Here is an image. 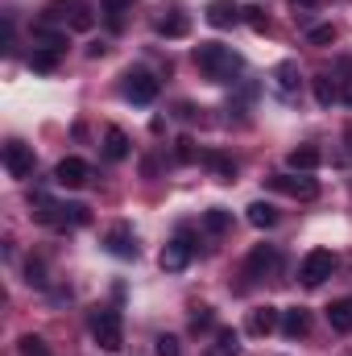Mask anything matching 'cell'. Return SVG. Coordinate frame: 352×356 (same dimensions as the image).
I'll return each instance as SVG.
<instances>
[{
  "mask_svg": "<svg viewBox=\"0 0 352 356\" xmlns=\"http://www.w3.org/2000/svg\"><path fill=\"white\" fill-rule=\"evenodd\" d=\"M195 67H199V75L211 79V83H232V79L245 71V58H241L232 46H224V42H199V46H195Z\"/></svg>",
  "mask_w": 352,
  "mask_h": 356,
  "instance_id": "cell-1",
  "label": "cell"
},
{
  "mask_svg": "<svg viewBox=\"0 0 352 356\" xmlns=\"http://www.w3.org/2000/svg\"><path fill=\"white\" fill-rule=\"evenodd\" d=\"M91 336H95V344L104 353H116L125 344V319H120V311L116 307H99L91 315Z\"/></svg>",
  "mask_w": 352,
  "mask_h": 356,
  "instance_id": "cell-2",
  "label": "cell"
},
{
  "mask_svg": "<svg viewBox=\"0 0 352 356\" xmlns=\"http://www.w3.org/2000/svg\"><path fill=\"white\" fill-rule=\"evenodd\" d=\"M46 21H58V25H67V29L88 33L91 25H95V13H91L88 0H50V4H46Z\"/></svg>",
  "mask_w": 352,
  "mask_h": 356,
  "instance_id": "cell-3",
  "label": "cell"
},
{
  "mask_svg": "<svg viewBox=\"0 0 352 356\" xmlns=\"http://www.w3.org/2000/svg\"><path fill=\"white\" fill-rule=\"evenodd\" d=\"M332 273H336V253H332V249H311V253L298 261V282L311 286V290L323 286Z\"/></svg>",
  "mask_w": 352,
  "mask_h": 356,
  "instance_id": "cell-4",
  "label": "cell"
},
{
  "mask_svg": "<svg viewBox=\"0 0 352 356\" xmlns=\"http://www.w3.org/2000/svg\"><path fill=\"white\" fill-rule=\"evenodd\" d=\"M120 91H125V99H129V104L145 108V104H154V99H158V79H154L145 67H129V71H125V83H120Z\"/></svg>",
  "mask_w": 352,
  "mask_h": 356,
  "instance_id": "cell-5",
  "label": "cell"
},
{
  "mask_svg": "<svg viewBox=\"0 0 352 356\" xmlns=\"http://www.w3.org/2000/svg\"><path fill=\"white\" fill-rule=\"evenodd\" d=\"M265 186L278 191V195H290V199H315L319 195V182L307 175H273L265 178Z\"/></svg>",
  "mask_w": 352,
  "mask_h": 356,
  "instance_id": "cell-6",
  "label": "cell"
},
{
  "mask_svg": "<svg viewBox=\"0 0 352 356\" xmlns=\"http://www.w3.org/2000/svg\"><path fill=\"white\" fill-rule=\"evenodd\" d=\"M191 257H195V241H191V232H178L175 241L162 249V257H158V261H162L166 273H182V269L191 266Z\"/></svg>",
  "mask_w": 352,
  "mask_h": 356,
  "instance_id": "cell-7",
  "label": "cell"
},
{
  "mask_svg": "<svg viewBox=\"0 0 352 356\" xmlns=\"http://www.w3.org/2000/svg\"><path fill=\"white\" fill-rule=\"evenodd\" d=\"M282 261V253H278V245H253V253H249V261H245V277L249 282H262L269 277L273 269Z\"/></svg>",
  "mask_w": 352,
  "mask_h": 356,
  "instance_id": "cell-8",
  "label": "cell"
},
{
  "mask_svg": "<svg viewBox=\"0 0 352 356\" xmlns=\"http://www.w3.org/2000/svg\"><path fill=\"white\" fill-rule=\"evenodd\" d=\"M4 170H8V178H29L33 175V149L17 137L4 141Z\"/></svg>",
  "mask_w": 352,
  "mask_h": 356,
  "instance_id": "cell-9",
  "label": "cell"
},
{
  "mask_svg": "<svg viewBox=\"0 0 352 356\" xmlns=\"http://www.w3.org/2000/svg\"><path fill=\"white\" fill-rule=\"evenodd\" d=\"M104 249L112 253V257H120V261H133L141 249H137V236H133V228L129 224H116V228H108V236H104Z\"/></svg>",
  "mask_w": 352,
  "mask_h": 356,
  "instance_id": "cell-10",
  "label": "cell"
},
{
  "mask_svg": "<svg viewBox=\"0 0 352 356\" xmlns=\"http://www.w3.org/2000/svg\"><path fill=\"white\" fill-rule=\"evenodd\" d=\"M88 178H91V166L83 162V158H63V162L54 166V182L67 186V191H79Z\"/></svg>",
  "mask_w": 352,
  "mask_h": 356,
  "instance_id": "cell-11",
  "label": "cell"
},
{
  "mask_svg": "<svg viewBox=\"0 0 352 356\" xmlns=\"http://www.w3.org/2000/svg\"><path fill=\"white\" fill-rule=\"evenodd\" d=\"M278 327H282V311H278V307H253L249 319H245V332H249V336H269V332H278Z\"/></svg>",
  "mask_w": 352,
  "mask_h": 356,
  "instance_id": "cell-12",
  "label": "cell"
},
{
  "mask_svg": "<svg viewBox=\"0 0 352 356\" xmlns=\"http://www.w3.org/2000/svg\"><path fill=\"white\" fill-rule=\"evenodd\" d=\"M203 17H207V25H211V29H228V25H237V21H241V8H237L232 0H211Z\"/></svg>",
  "mask_w": 352,
  "mask_h": 356,
  "instance_id": "cell-13",
  "label": "cell"
},
{
  "mask_svg": "<svg viewBox=\"0 0 352 356\" xmlns=\"http://www.w3.org/2000/svg\"><path fill=\"white\" fill-rule=\"evenodd\" d=\"M319 162H323V154H319L315 145H298V149H290V154H286V166H290L294 175H311Z\"/></svg>",
  "mask_w": 352,
  "mask_h": 356,
  "instance_id": "cell-14",
  "label": "cell"
},
{
  "mask_svg": "<svg viewBox=\"0 0 352 356\" xmlns=\"http://www.w3.org/2000/svg\"><path fill=\"white\" fill-rule=\"evenodd\" d=\"M307 332H311V311H307V307H290V311H282V336L298 340V336H307Z\"/></svg>",
  "mask_w": 352,
  "mask_h": 356,
  "instance_id": "cell-15",
  "label": "cell"
},
{
  "mask_svg": "<svg viewBox=\"0 0 352 356\" xmlns=\"http://www.w3.org/2000/svg\"><path fill=\"white\" fill-rule=\"evenodd\" d=\"M91 216H88V207L83 203H58L54 207V224L50 228H83Z\"/></svg>",
  "mask_w": 352,
  "mask_h": 356,
  "instance_id": "cell-16",
  "label": "cell"
},
{
  "mask_svg": "<svg viewBox=\"0 0 352 356\" xmlns=\"http://www.w3.org/2000/svg\"><path fill=\"white\" fill-rule=\"evenodd\" d=\"M311 91H315L319 108H332V104H340V79H336V75H328V71H319V75L311 79Z\"/></svg>",
  "mask_w": 352,
  "mask_h": 356,
  "instance_id": "cell-17",
  "label": "cell"
},
{
  "mask_svg": "<svg viewBox=\"0 0 352 356\" xmlns=\"http://www.w3.org/2000/svg\"><path fill=\"white\" fill-rule=\"evenodd\" d=\"M298 79H303V75H298V63H278V67H273V88H278L282 99H290V95L298 91Z\"/></svg>",
  "mask_w": 352,
  "mask_h": 356,
  "instance_id": "cell-18",
  "label": "cell"
},
{
  "mask_svg": "<svg viewBox=\"0 0 352 356\" xmlns=\"http://www.w3.org/2000/svg\"><path fill=\"white\" fill-rule=\"evenodd\" d=\"M129 149H133V141H129L125 129H108V133H104V158H108V162H125Z\"/></svg>",
  "mask_w": 352,
  "mask_h": 356,
  "instance_id": "cell-19",
  "label": "cell"
},
{
  "mask_svg": "<svg viewBox=\"0 0 352 356\" xmlns=\"http://www.w3.org/2000/svg\"><path fill=\"white\" fill-rule=\"evenodd\" d=\"M203 166L220 178V182H232V178H237V162H232L228 154H220V149H207V154H203Z\"/></svg>",
  "mask_w": 352,
  "mask_h": 356,
  "instance_id": "cell-20",
  "label": "cell"
},
{
  "mask_svg": "<svg viewBox=\"0 0 352 356\" xmlns=\"http://www.w3.org/2000/svg\"><path fill=\"white\" fill-rule=\"evenodd\" d=\"M104 21H108V29L112 33H120L125 29V21H129V13H133V0H104Z\"/></svg>",
  "mask_w": 352,
  "mask_h": 356,
  "instance_id": "cell-21",
  "label": "cell"
},
{
  "mask_svg": "<svg viewBox=\"0 0 352 356\" xmlns=\"http://www.w3.org/2000/svg\"><path fill=\"white\" fill-rule=\"evenodd\" d=\"M328 323H332V332L349 336V332H352V298H340V302H332V307H328Z\"/></svg>",
  "mask_w": 352,
  "mask_h": 356,
  "instance_id": "cell-22",
  "label": "cell"
},
{
  "mask_svg": "<svg viewBox=\"0 0 352 356\" xmlns=\"http://www.w3.org/2000/svg\"><path fill=\"white\" fill-rule=\"evenodd\" d=\"M186 29H191V21H186L178 8H170L166 17H158V33H162V38H186Z\"/></svg>",
  "mask_w": 352,
  "mask_h": 356,
  "instance_id": "cell-23",
  "label": "cell"
},
{
  "mask_svg": "<svg viewBox=\"0 0 352 356\" xmlns=\"http://www.w3.org/2000/svg\"><path fill=\"white\" fill-rule=\"evenodd\" d=\"M245 216H249V224H253V228H273V224H278V211H273L265 199L249 203V207H245Z\"/></svg>",
  "mask_w": 352,
  "mask_h": 356,
  "instance_id": "cell-24",
  "label": "cell"
},
{
  "mask_svg": "<svg viewBox=\"0 0 352 356\" xmlns=\"http://www.w3.org/2000/svg\"><path fill=\"white\" fill-rule=\"evenodd\" d=\"M203 228H207L211 236H224V232L232 228V216H228L224 207H211V211H203Z\"/></svg>",
  "mask_w": 352,
  "mask_h": 356,
  "instance_id": "cell-25",
  "label": "cell"
},
{
  "mask_svg": "<svg viewBox=\"0 0 352 356\" xmlns=\"http://www.w3.org/2000/svg\"><path fill=\"white\" fill-rule=\"evenodd\" d=\"M33 38H38L46 50H58V54L67 50V33H58V29H50V25H38V29H33Z\"/></svg>",
  "mask_w": 352,
  "mask_h": 356,
  "instance_id": "cell-26",
  "label": "cell"
},
{
  "mask_svg": "<svg viewBox=\"0 0 352 356\" xmlns=\"http://www.w3.org/2000/svg\"><path fill=\"white\" fill-rule=\"evenodd\" d=\"M29 67H33L38 75H50V71L58 67V50H46V46L33 50V54H29Z\"/></svg>",
  "mask_w": 352,
  "mask_h": 356,
  "instance_id": "cell-27",
  "label": "cell"
},
{
  "mask_svg": "<svg viewBox=\"0 0 352 356\" xmlns=\"http://www.w3.org/2000/svg\"><path fill=\"white\" fill-rule=\"evenodd\" d=\"M303 38H307V46H332L336 42V29L332 25H307Z\"/></svg>",
  "mask_w": 352,
  "mask_h": 356,
  "instance_id": "cell-28",
  "label": "cell"
},
{
  "mask_svg": "<svg viewBox=\"0 0 352 356\" xmlns=\"http://www.w3.org/2000/svg\"><path fill=\"white\" fill-rule=\"evenodd\" d=\"M17 353H21V356H54V353H50V344H46L42 336H21Z\"/></svg>",
  "mask_w": 352,
  "mask_h": 356,
  "instance_id": "cell-29",
  "label": "cell"
},
{
  "mask_svg": "<svg viewBox=\"0 0 352 356\" xmlns=\"http://www.w3.org/2000/svg\"><path fill=\"white\" fill-rule=\"evenodd\" d=\"M207 356H237V336L232 332H216V344L207 348Z\"/></svg>",
  "mask_w": 352,
  "mask_h": 356,
  "instance_id": "cell-30",
  "label": "cell"
},
{
  "mask_svg": "<svg viewBox=\"0 0 352 356\" xmlns=\"http://www.w3.org/2000/svg\"><path fill=\"white\" fill-rule=\"evenodd\" d=\"M25 282L38 286V290H46V269H42V261H33V257L25 261Z\"/></svg>",
  "mask_w": 352,
  "mask_h": 356,
  "instance_id": "cell-31",
  "label": "cell"
},
{
  "mask_svg": "<svg viewBox=\"0 0 352 356\" xmlns=\"http://www.w3.org/2000/svg\"><path fill=\"white\" fill-rule=\"evenodd\" d=\"M175 158L182 162V166L199 158V154H195V141H191V137H178V141H175Z\"/></svg>",
  "mask_w": 352,
  "mask_h": 356,
  "instance_id": "cell-32",
  "label": "cell"
},
{
  "mask_svg": "<svg viewBox=\"0 0 352 356\" xmlns=\"http://www.w3.org/2000/svg\"><path fill=\"white\" fill-rule=\"evenodd\" d=\"M241 21H249L257 33H265V29H269V17H265L262 8H241Z\"/></svg>",
  "mask_w": 352,
  "mask_h": 356,
  "instance_id": "cell-33",
  "label": "cell"
},
{
  "mask_svg": "<svg viewBox=\"0 0 352 356\" xmlns=\"http://www.w3.org/2000/svg\"><path fill=\"white\" fill-rule=\"evenodd\" d=\"M207 327H211V311H207V307H199V315L191 319V332H207Z\"/></svg>",
  "mask_w": 352,
  "mask_h": 356,
  "instance_id": "cell-34",
  "label": "cell"
},
{
  "mask_svg": "<svg viewBox=\"0 0 352 356\" xmlns=\"http://www.w3.org/2000/svg\"><path fill=\"white\" fill-rule=\"evenodd\" d=\"M158 356H178V340L175 336H158Z\"/></svg>",
  "mask_w": 352,
  "mask_h": 356,
  "instance_id": "cell-35",
  "label": "cell"
},
{
  "mask_svg": "<svg viewBox=\"0 0 352 356\" xmlns=\"http://www.w3.org/2000/svg\"><path fill=\"white\" fill-rule=\"evenodd\" d=\"M340 99L352 108V79H340Z\"/></svg>",
  "mask_w": 352,
  "mask_h": 356,
  "instance_id": "cell-36",
  "label": "cell"
},
{
  "mask_svg": "<svg viewBox=\"0 0 352 356\" xmlns=\"http://www.w3.org/2000/svg\"><path fill=\"white\" fill-rule=\"evenodd\" d=\"M290 4H294L298 13H311V8H319V0H290Z\"/></svg>",
  "mask_w": 352,
  "mask_h": 356,
  "instance_id": "cell-37",
  "label": "cell"
},
{
  "mask_svg": "<svg viewBox=\"0 0 352 356\" xmlns=\"http://www.w3.org/2000/svg\"><path fill=\"white\" fill-rule=\"evenodd\" d=\"M349 141H352V129H349Z\"/></svg>",
  "mask_w": 352,
  "mask_h": 356,
  "instance_id": "cell-38",
  "label": "cell"
}]
</instances>
